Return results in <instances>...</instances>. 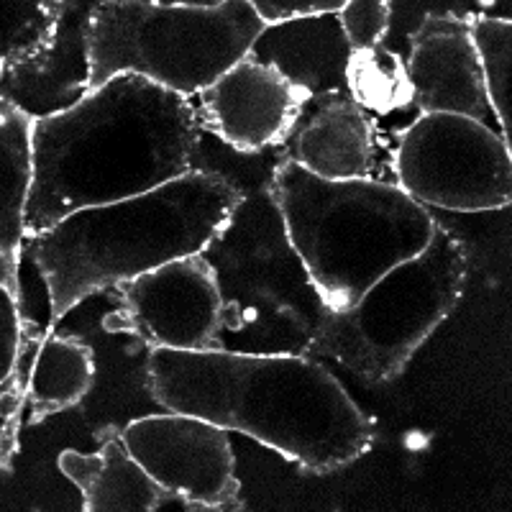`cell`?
I'll return each instance as SVG.
<instances>
[{
  "mask_svg": "<svg viewBox=\"0 0 512 512\" xmlns=\"http://www.w3.org/2000/svg\"><path fill=\"white\" fill-rule=\"evenodd\" d=\"M264 24L285 21L297 16H315V13H341L349 0H246Z\"/></svg>",
  "mask_w": 512,
  "mask_h": 512,
  "instance_id": "cell-25",
  "label": "cell"
},
{
  "mask_svg": "<svg viewBox=\"0 0 512 512\" xmlns=\"http://www.w3.org/2000/svg\"><path fill=\"white\" fill-rule=\"evenodd\" d=\"M474 49H477L479 70H482L484 90L495 113L500 134L507 136V108H510V52L512 24L507 18L469 16Z\"/></svg>",
  "mask_w": 512,
  "mask_h": 512,
  "instance_id": "cell-22",
  "label": "cell"
},
{
  "mask_svg": "<svg viewBox=\"0 0 512 512\" xmlns=\"http://www.w3.org/2000/svg\"><path fill=\"white\" fill-rule=\"evenodd\" d=\"M149 390L164 410L244 433L310 474L354 464L374 425L310 354L152 349Z\"/></svg>",
  "mask_w": 512,
  "mask_h": 512,
  "instance_id": "cell-2",
  "label": "cell"
},
{
  "mask_svg": "<svg viewBox=\"0 0 512 512\" xmlns=\"http://www.w3.org/2000/svg\"><path fill=\"white\" fill-rule=\"evenodd\" d=\"M34 118L0 93V254L18 269L26 246Z\"/></svg>",
  "mask_w": 512,
  "mask_h": 512,
  "instance_id": "cell-17",
  "label": "cell"
},
{
  "mask_svg": "<svg viewBox=\"0 0 512 512\" xmlns=\"http://www.w3.org/2000/svg\"><path fill=\"white\" fill-rule=\"evenodd\" d=\"M405 70L413 105L420 113H454L482 123L495 121L469 31V16L428 13L410 36Z\"/></svg>",
  "mask_w": 512,
  "mask_h": 512,
  "instance_id": "cell-12",
  "label": "cell"
},
{
  "mask_svg": "<svg viewBox=\"0 0 512 512\" xmlns=\"http://www.w3.org/2000/svg\"><path fill=\"white\" fill-rule=\"evenodd\" d=\"M167 3H190V6H216L221 0H167Z\"/></svg>",
  "mask_w": 512,
  "mask_h": 512,
  "instance_id": "cell-27",
  "label": "cell"
},
{
  "mask_svg": "<svg viewBox=\"0 0 512 512\" xmlns=\"http://www.w3.org/2000/svg\"><path fill=\"white\" fill-rule=\"evenodd\" d=\"M0 285H6L13 292H18V269L3 254H0Z\"/></svg>",
  "mask_w": 512,
  "mask_h": 512,
  "instance_id": "cell-26",
  "label": "cell"
},
{
  "mask_svg": "<svg viewBox=\"0 0 512 512\" xmlns=\"http://www.w3.org/2000/svg\"><path fill=\"white\" fill-rule=\"evenodd\" d=\"M272 195L287 236L331 310L351 305L384 272L418 254L436 221L397 182L323 180L285 162Z\"/></svg>",
  "mask_w": 512,
  "mask_h": 512,
  "instance_id": "cell-4",
  "label": "cell"
},
{
  "mask_svg": "<svg viewBox=\"0 0 512 512\" xmlns=\"http://www.w3.org/2000/svg\"><path fill=\"white\" fill-rule=\"evenodd\" d=\"M262 26L246 0H108L90 21V88L113 75H141L192 98L246 57Z\"/></svg>",
  "mask_w": 512,
  "mask_h": 512,
  "instance_id": "cell-6",
  "label": "cell"
},
{
  "mask_svg": "<svg viewBox=\"0 0 512 512\" xmlns=\"http://www.w3.org/2000/svg\"><path fill=\"white\" fill-rule=\"evenodd\" d=\"M95 361L85 341L49 336L34 359L29 379L31 420L67 413L93 390Z\"/></svg>",
  "mask_w": 512,
  "mask_h": 512,
  "instance_id": "cell-18",
  "label": "cell"
},
{
  "mask_svg": "<svg viewBox=\"0 0 512 512\" xmlns=\"http://www.w3.org/2000/svg\"><path fill=\"white\" fill-rule=\"evenodd\" d=\"M466 272V244L436 223L418 254L384 272L351 305L328 310L313 354L331 356L364 382H392L454 313Z\"/></svg>",
  "mask_w": 512,
  "mask_h": 512,
  "instance_id": "cell-7",
  "label": "cell"
},
{
  "mask_svg": "<svg viewBox=\"0 0 512 512\" xmlns=\"http://www.w3.org/2000/svg\"><path fill=\"white\" fill-rule=\"evenodd\" d=\"M121 438L141 469L164 492L159 510L169 505L185 510L244 507L231 438L221 425L167 410L128 423Z\"/></svg>",
  "mask_w": 512,
  "mask_h": 512,
  "instance_id": "cell-9",
  "label": "cell"
},
{
  "mask_svg": "<svg viewBox=\"0 0 512 512\" xmlns=\"http://www.w3.org/2000/svg\"><path fill=\"white\" fill-rule=\"evenodd\" d=\"M21 344V315H18V292L0 285V384L11 377Z\"/></svg>",
  "mask_w": 512,
  "mask_h": 512,
  "instance_id": "cell-24",
  "label": "cell"
},
{
  "mask_svg": "<svg viewBox=\"0 0 512 512\" xmlns=\"http://www.w3.org/2000/svg\"><path fill=\"white\" fill-rule=\"evenodd\" d=\"M341 18L354 47L379 44L390 26V0H349Z\"/></svg>",
  "mask_w": 512,
  "mask_h": 512,
  "instance_id": "cell-23",
  "label": "cell"
},
{
  "mask_svg": "<svg viewBox=\"0 0 512 512\" xmlns=\"http://www.w3.org/2000/svg\"><path fill=\"white\" fill-rule=\"evenodd\" d=\"M118 310L108 331L136 336L152 349H213L221 297L208 262L200 254L180 256L118 285Z\"/></svg>",
  "mask_w": 512,
  "mask_h": 512,
  "instance_id": "cell-10",
  "label": "cell"
},
{
  "mask_svg": "<svg viewBox=\"0 0 512 512\" xmlns=\"http://www.w3.org/2000/svg\"><path fill=\"white\" fill-rule=\"evenodd\" d=\"M239 195L198 172L116 203L93 205L31 236V259L49 292L52 323L154 267L200 254Z\"/></svg>",
  "mask_w": 512,
  "mask_h": 512,
  "instance_id": "cell-3",
  "label": "cell"
},
{
  "mask_svg": "<svg viewBox=\"0 0 512 512\" xmlns=\"http://www.w3.org/2000/svg\"><path fill=\"white\" fill-rule=\"evenodd\" d=\"M282 146L287 162L323 180H364L377 162L372 113L346 90L305 100Z\"/></svg>",
  "mask_w": 512,
  "mask_h": 512,
  "instance_id": "cell-14",
  "label": "cell"
},
{
  "mask_svg": "<svg viewBox=\"0 0 512 512\" xmlns=\"http://www.w3.org/2000/svg\"><path fill=\"white\" fill-rule=\"evenodd\" d=\"M200 256L221 297L213 349L313 354L331 308L297 256L272 190L241 195Z\"/></svg>",
  "mask_w": 512,
  "mask_h": 512,
  "instance_id": "cell-5",
  "label": "cell"
},
{
  "mask_svg": "<svg viewBox=\"0 0 512 512\" xmlns=\"http://www.w3.org/2000/svg\"><path fill=\"white\" fill-rule=\"evenodd\" d=\"M103 3L108 0H57L49 44L39 57L0 72V93H6L31 118L77 103L90 90L88 34L90 21Z\"/></svg>",
  "mask_w": 512,
  "mask_h": 512,
  "instance_id": "cell-13",
  "label": "cell"
},
{
  "mask_svg": "<svg viewBox=\"0 0 512 512\" xmlns=\"http://www.w3.org/2000/svg\"><path fill=\"white\" fill-rule=\"evenodd\" d=\"M351 52L354 41L341 13H315L264 24L246 57L274 67L308 100L346 90Z\"/></svg>",
  "mask_w": 512,
  "mask_h": 512,
  "instance_id": "cell-15",
  "label": "cell"
},
{
  "mask_svg": "<svg viewBox=\"0 0 512 512\" xmlns=\"http://www.w3.org/2000/svg\"><path fill=\"white\" fill-rule=\"evenodd\" d=\"M392 169L420 205L482 213L512 200L510 141L474 118L420 113L397 139Z\"/></svg>",
  "mask_w": 512,
  "mask_h": 512,
  "instance_id": "cell-8",
  "label": "cell"
},
{
  "mask_svg": "<svg viewBox=\"0 0 512 512\" xmlns=\"http://www.w3.org/2000/svg\"><path fill=\"white\" fill-rule=\"evenodd\" d=\"M190 100L200 128L244 152L285 144L305 103L280 72L251 57L231 64Z\"/></svg>",
  "mask_w": 512,
  "mask_h": 512,
  "instance_id": "cell-11",
  "label": "cell"
},
{
  "mask_svg": "<svg viewBox=\"0 0 512 512\" xmlns=\"http://www.w3.org/2000/svg\"><path fill=\"white\" fill-rule=\"evenodd\" d=\"M57 466L80 489L85 512H154L162 505L164 492L131 456L123 438H108L95 454L67 448Z\"/></svg>",
  "mask_w": 512,
  "mask_h": 512,
  "instance_id": "cell-16",
  "label": "cell"
},
{
  "mask_svg": "<svg viewBox=\"0 0 512 512\" xmlns=\"http://www.w3.org/2000/svg\"><path fill=\"white\" fill-rule=\"evenodd\" d=\"M285 162L287 154L282 144L244 152L198 126L187 164H190V172L216 177L241 198L246 192L272 190L274 175Z\"/></svg>",
  "mask_w": 512,
  "mask_h": 512,
  "instance_id": "cell-19",
  "label": "cell"
},
{
  "mask_svg": "<svg viewBox=\"0 0 512 512\" xmlns=\"http://www.w3.org/2000/svg\"><path fill=\"white\" fill-rule=\"evenodd\" d=\"M346 90L367 113H395L413 105L405 62L379 44L354 47L346 70Z\"/></svg>",
  "mask_w": 512,
  "mask_h": 512,
  "instance_id": "cell-20",
  "label": "cell"
},
{
  "mask_svg": "<svg viewBox=\"0 0 512 512\" xmlns=\"http://www.w3.org/2000/svg\"><path fill=\"white\" fill-rule=\"evenodd\" d=\"M57 0H0V72L39 57L52 39Z\"/></svg>",
  "mask_w": 512,
  "mask_h": 512,
  "instance_id": "cell-21",
  "label": "cell"
},
{
  "mask_svg": "<svg viewBox=\"0 0 512 512\" xmlns=\"http://www.w3.org/2000/svg\"><path fill=\"white\" fill-rule=\"evenodd\" d=\"M192 100L141 75H113L34 118L26 241L75 210L116 203L190 172Z\"/></svg>",
  "mask_w": 512,
  "mask_h": 512,
  "instance_id": "cell-1",
  "label": "cell"
}]
</instances>
